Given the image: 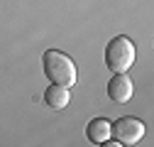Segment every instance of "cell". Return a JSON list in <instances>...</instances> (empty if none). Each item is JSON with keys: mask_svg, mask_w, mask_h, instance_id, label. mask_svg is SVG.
<instances>
[{"mask_svg": "<svg viewBox=\"0 0 154 147\" xmlns=\"http://www.w3.org/2000/svg\"><path fill=\"white\" fill-rule=\"evenodd\" d=\"M42 69H44L47 79L51 83H59V86H66V88H71L76 83V79H79L73 59L66 57L59 49H47L42 54Z\"/></svg>", "mask_w": 154, "mask_h": 147, "instance_id": "cell-1", "label": "cell"}, {"mask_svg": "<svg viewBox=\"0 0 154 147\" xmlns=\"http://www.w3.org/2000/svg\"><path fill=\"white\" fill-rule=\"evenodd\" d=\"M134 57H137V52H134V44L130 37H112L105 47V64L112 74H120V71H127L132 64H134Z\"/></svg>", "mask_w": 154, "mask_h": 147, "instance_id": "cell-2", "label": "cell"}, {"mask_svg": "<svg viewBox=\"0 0 154 147\" xmlns=\"http://www.w3.org/2000/svg\"><path fill=\"white\" fill-rule=\"evenodd\" d=\"M110 135H115V140L120 145H137L144 137V123L140 118L125 115L120 120L110 123Z\"/></svg>", "mask_w": 154, "mask_h": 147, "instance_id": "cell-3", "label": "cell"}, {"mask_svg": "<svg viewBox=\"0 0 154 147\" xmlns=\"http://www.w3.org/2000/svg\"><path fill=\"white\" fill-rule=\"evenodd\" d=\"M132 93H134V86H132V79L127 76L125 71L115 74V76L110 79V83H108V96H110L112 103H127V101L132 98Z\"/></svg>", "mask_w": 154, "mask_h": 147, "instance_id": "cell-4", "label": "cell"}, {"mask_svg": "<svg viewBox=\"0 0 154 147\" xmlns=\"http://www.w3.org/2000/svg\"><path fill=\"white\" fill-rule=\"evenodd\" d=\"M44 103L54 110H61L71 103V93L66 86H59V83H51L47 91H44Z\"/></svg>", "mask_w": 154, "mask_h": 147, "instance_id": "cell-5", "label": "cell"}, {"mask_svg": "<svg viewBox=\"0 0 154 147\" xmlns=\"http://www.w3.org/2000/svg\"><path fill=\"white\" fill-rule=\"evenodd\" d=\"M86 137L93 145H103L105 140H110V120L105 118H93L86 125Z\"/></svg>", "mask_w": 154, "mask_h": 147, "instance_id": "cell-6", "label": "cell"}]
</instances>
